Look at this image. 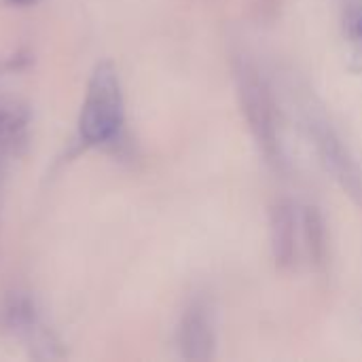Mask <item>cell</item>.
I'll use <instances>...</instances> for the list:
<instances>
[{"label": "cell", "instance_id": "cell-1", "mask_svg": "<svg viewBox=\"0 0 362 362\" xmlns=\"http://www.w3.org/2000/svg\"><path fill=\"white\" fill-rule=\"evenodd\" d=\"M233 83L242 115L259 153L274 170H284L286 151L280 129L278 106L267 78L250 55H233Z\"/></svg>", "mask_w": 362, "mask_h": 362}, {"label": "cell", "instance_id": "cell-2", "mask_svg": "<svg viewBox=\"0 0 362 362\" xmlns=\"http://www.w3.org/2000/svg\"><path fill=\"white\" fill-rule=\"evenodd\" d=\"M125 123V102L117 68L100 62L89 78L78 117V132L87 144H108L119 138Z\"/></svg>", "mask_w": 362, "mask_h": 362}, {"label": "cell", "instance_id": "cell-3", "mask_svg": "<svg viewBox=\"0 0 362 362\" xmlns=\"http://www.w3.org/2000/svg\"><path fill=\"white\" fill-rule=\"evenodd\" d=\"M301 123L312 140L320 161L333 174V178L348 191V195L362 206V168L344 142L339 132L327 119V115L308 98L301 102Z\"/></svg>", "mask_w": 362, "mask_h": 362}, {"label": "cell", "instance_id": "cell-4", "mask_svg": "<svg viewBox=\"0 0 362 362\" xmlns=\"http://www.w3.org/2000/svg\"><path fill=\"white\" fill-rule=\"evenodd\" d=\"M269 250L280 272H291L299 265L301 240V210L288 197H278L269 206Z\"/></svg>", "mask_w": 362, "mask_h": 362}, {"label": "cell", "instance_id": "cell-5", "mask_svg": "<svg viewBox=\"0 0 362 362\" xmlns=\"http://www.w3.org/2000/svg\"><path fill=\"white\" fill-rule=\"evenodd\" d=\"M178 348L185 361H210L216 352V329L208 303L193 301L178 322Z\"/></svg>", "mask_w": 362, "mask_h": 362}, {"label": "cell", "instance_id": "cell-6", "mask_svg": "<svg viewBox=\"0 0 362 362\" xmlns=\"http://www.w3.org/2000/svg\"><path fill=\"white\" fill-rule=\"evenodd\" d=\"M301 240H303V250L310 257V263L316 269H325L331 257L329 231L320 208L312 204L303 206L301 210Z\"/></svg>", "mask_w": 362, "mask_h": 362}, {"label": "cell", "instance_id": "cell-7", "mask_svg": "<svg viewBox=\"0 0 362 362\" xmlns=\"http://www.w3.org/2000/svg\"><path fill=\"white\" fill-rule=\"evenodd\" d=\"M344 25L350 40L362 47V0H344Z\"/></svg>", "mask_w": 362, "mask_h": 362}, {"label": "cell", "instance_id": "cell-8", "mask_svg": "<svg viewBox=\"0 0 362 362\" xmlns=\"http://www.w3.org/2000/svg\"><path fill=\"white\" fill-rule=\"evenodd\" d=\"M282 2L284 0H252V6H255V15L259 21H274L282 8Z\"/></svg>", "mask_w": 362, "mask_h": 362}, {"label": "cell", "instance_id": "cell-9", "mask_svg": "<svg viewBox=\"0 0 362 362\" xmlns=\"http://www.w3.org/2000/svg\"><path fill=\"white\" fill-rule=\"evenodd\" d=\"M11 4H17V6H30V4H34V2H38V0H8Z\"/></svg>", "mask_w": 362, "mask_h": 362}]
</instances>
